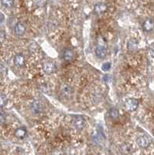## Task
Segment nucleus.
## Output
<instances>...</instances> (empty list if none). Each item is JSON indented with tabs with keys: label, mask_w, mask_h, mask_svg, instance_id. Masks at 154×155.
<instances>
[{
	"label": "nucleus",
	"mask_w": 154,
	"mask_h": 155,
	"mask_svg": "<svg viewBox=\"0 0 154 155\" xmlns=\"http://www.w3.org/2000/svg\"><path fill=\"white\" fill-rule=\"evenodd\" d=\"M136 143L140 149L146 150L150 147V144H151V140L150 137L146 135H142L137 138L136 140Z\"/></svg>",
	"instance_id": "f257e3e1"
},
{
	"label": "nucleus",
	"mask_w": 154,
	"mask_h": 155,
	"mask_svg": "<svg viewBox=\"0 0 154 155\" xmlns=\"http://www.w3.org/2000/svg\"><path fill=\"white\" fill-rule=\"evenodd\" d=\"M139 106V101L135 99H129L126 101V109L129 111H135Z\"/></svg>",
	"instance_id": "f03ea898"
},
{
	"label": "nucleus",
	"mask_w": 154,
	"mask_h": 155,
	"mask_svg": "<svg viewBox=\"0 0 154 155\" xmlns=\"http://www.w3.org/2000/svg\"><path fill=\"white\" fill-rule=\"evenodd\" d=\"M106 46L104 45L99 44L97 46L96 49H95V54L99 58H104L106 56V53H107V50H106Z\"/></svg>",
	"instance_id": "7ed1b4c3"
},
{
	"label": "nucleus",
	"mask_w": 154,
	"mask_h": 155,
	"mask_svg": "<svg viewBox=\"0 0 154 155\" xmlns=\"http://www.w3.org/2000/svg\"><path fill=\"white\" fill-rule=\"evenodd\" d=\"M26 27L25 24L21 22L17 23L16 26H15V33L18 36H22V35L24 34L25 32H26Z\"/></svg>",
	"instance_id": "20e7f679"
},
{
	"label": "nucleus",
	"mask_w": 154,
	"mask_h": 155,
	"mask_svg": "<svg viewBox=\"0 0 154 155\" xmlns=\"http://www.w3.org/2000/svg\"><path fill=\"white\" fill-rule=\"evenodd\" d=\"M74 125L78 130H83L85 127V120L81 117H76L74 119Z\"/></svg>",
	"instance_id": "39448f33"
},
{
	"label": "nucleus",
	"mask_w": 154,
	"mask_h": 155,
	"mask_svg": "<svg viewBox=\"0 0 154 155\" xmlns=\"http://www.w3.org/2000/svg\"><path fill=\"white\" fill-rule=\"evenodd\" d=\"M106 9H107V5L104 2H98L94 6V12L98 14H101L102 12H105Z\"/></svg>",
	"instance_id": "423d86ee"
},
{
	"label": "nucleus",
	"mask_w": 154,
	"mask_h": 155,
	"mask_svg": "<svg viewBox=\"0 0 154 155\" xmlns=\"http://www.w3.org/2000/svg\"><path fill=\"white\" fill-rule=\"evenodd\" d=\"M142 27L145 31H151L154 29V20L153 19H147L144 21Z\"/></svg>",
	"instance_id": "0eeeda50"
},
{
	"label": "nucleus",
	"mask_w": 154,
	"mask_h": 155,
	"mask_svg": "<svg viewBox=\"0 0 154 155\" xmlns=\"http://www.w3.org/2000/svg\"><path fill=\"white\" fill-rule=\"evenodd\" d=\"M14 63L15 65H16L19 68H21V67L24 66L25 65V57L24 55H22V54H20V55H17L14 58Z\"/></svg>",
	"instance_id": "6e6552de"
},
{
	"label": "nucleus",
	"mask_w": 154,
	"mask_h": 155,
	"mask_svg": "<svg viewBox=\"0 0 154 155\" xmlns=\"http://www.w3.org/2000/svg\"><path fill=\"white\" fill-rule=\"evenodd\" d=\"M63 57H64V60L67 61H71L74 57V53L72 50L70 49H67L64 51L63 54Z\"/></svg>",
	"instance_id": "1a4fd4ad"
},
{
	"label": "nucleus",
	"mask_w": 154,
	"mask_h": 155,
	"mask_svg": "<svg viewBox=\"0 0 154 155\" xmlns=\"http://www.w3.org/2000/svg\"><path fill=\"white\" fill-rule=\"evenodd\" d=\"M54 69H55V65H54V63L46 62L44 64V70L46 74H49V75H50V74L53 73L54 71Z\"/></svg>",
	"instance_id": "9d476101"
},
{
	"label": "nucleus",
	"mask_w": 154,
	"mask_h": 155,
	"mask_svg": "<svg viewBox=\"0 0 154 155\" xmlns=\"http://www.w3.org/2000/svg\"><path fill=\"white\" fill-rule=\"evenodd\" d=\"M43 109L42 104L39 101H35L32 105V110L35 113H40Z\"/></svg>",
	"instance_id": "9b49d317"
},
{
	"label": "nucleus",
	"mask_w": 154,
	"mask_h": 155,
	"mask_svg": "<svg viewBox=\"0 0 154 155\" xmlns=\"http://www.w3.org/2000/svg\"><path fill=\"white\" fill-rule=\"evenodd\" d=\"M26 130L23 127H20L18 129L16 130V137H18V138H20V139H22V138H24L26 135Z\"/></svg>",
	"instance_id": "f8f14e48"
},
{
	"label": "nucleus",
	"mask_w": 154,
	"mask_h": 155,
	"mask_svg": "<svg viewBox=\"0 0 154 155\" xmlns=\"http://www.w3.org/2000/svg\"><path fill=\"white\" fill-rule=\"evenodd\" d=\"M109 116H110L111 118L113 119H118V116H119L118 109H116V108H112V109L109 110Z\"/></svg>",
	"instance_id": "ddd939ff"
},
{
	"label": "nucleus",
	"mask_w": 154,
	"mask_h": 155,
	"mask_svg": "<svg viewBox=\"0 0 154 155\" xmlns=\"http://www.w3.org/2000/svg\"><path fill=\"white\" fill-rule=\"evenodd\" d=\"M7 103V98L2 93H0V107L4 106Z\"/></svg>",
	"instance_id": "4468645a"
},
{
	"label": "nucleus",
	"mask_w": 154,
	"mask_h": 155,
	"mask_svg": "<svg viewBox=\"0 0 154 155\" xmlns=\"http://www.w3.org/2000/svg\"><path fill=\"white\" fill-rule=\"evenodd\" d=\"M13 3H14L13 1H2V4L6 7H11L12 6Z\"/></svg>",
	"instance_id": "2eb2a0df"
},
{
	"label": "nucleus",
	"mask_w": 154,
	"mask_h": 155,
	"mask_svg": "<svg viewBox=\"0 0 154 155\" xmlns=\"http://www.w3.org/2000/svg\"><path fill=\"white\" fill-rule=\"evenodd\" d=\"M110 67H111L110 63H105V64L102 65V69L103 71H108L109 69H110Z\"/></svg>",
	"instance_id": "dca6fc26"
},
{
	"label": "nucleus",
	"mask_w": 154,
	"mask_h": 155,
	"mask_svg": "<svg viewBox=\"0 0 154 155\" xmlns=\"http://www.w3.org/2000/svg\"><path fill=\"white\" fill-rule=\"evenodd\" d=\"M5 37H6L5 32H3L2 30H0V44L3 43V41L5 40Z\"/></svg>",
	"instance_id": "f3484780"
},
{
	"label": "nucleus",
	"mask_w": 154,
	"mask_h": 155,
	"mask_svg": "<svg viewBox=\"0 0 154 155\" xmlns=\"http://www.w3.org/2000/svg\"><path fill=\"white\" fill-rule=\"evenodd\" d=\"M63 92H64V93L65 94V95H68V94H70V89L69 88V86H65L64 88V90H63Z\"/></svg>",
	"instance_id": "a211bd4d"
},
{
	"label": "nucleus",
	"mask_w": 154,
	"mask_h": 155,
	"mask_svg": "<svg viewBox=\"0 0 154 155\" xmlns=\"http://www.w3.org/2000/svg\"><path fill=\"white\" fill-rule=\"evenodd\" d=\"M5 120H6V119H5L4 115L0 113V125H2L5 123Z\"/></svg>",
	"instance_id": "6ab92c4d"
}]
</instances>
